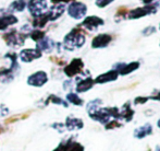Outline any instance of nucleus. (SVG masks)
<instances>
[{
    "label": "nucleus",
    "instance_id": "nucleus-27",
    "mask_svg": "<svg viewBox=\"0 0 160 151\" xmlns=\"http://www.w3.org/2000/svg\"><path fill=\"white\" fill-rule=\"evenodd\" d=\"M45 36H46V33H45V31L42 30H39V29H33L32 32L30 33V35H28V37H31L34 42H39L40 40H42Z\"/></svg>",
    "mask_w": 160,
    "mask_h": 151
},
{
    "label": "nucleus",
    "instance_id": "nucleus-11",
    "mask_svg": "<svg viewBox=\"0 0 160 151\" xmlns=\"http://www.w3.org/2000/svg\"><path fill=\"white\" fill-rule=\"evenodd\" d=\"M56 46H57V43L55 40H51L48 36H45L42 40H40L39 42L36 43L35 48H37L42 54H50L53 51V49H56Z\"/></svg>",
    "mask_w": 160,
    "mask_h": 151
},
{
    "label": "nucleus",
    "instance_id": "nucleus-43",
    "mask_svg": "<svg viewBox=\"0 0 160 151\" xmlns=\"http://www.w3.org/2000/svg\"><path fill=\"white\" fill-rule=\"evenodd\" d=\"M142 1H143L145 4H150V3H152L155 0H142Z\"/></svg>",
    "mask_w": 160,
    "mask_h": 151
},
{
    "label": "nucleus",
    "instance_id": "nucleus-20",
    "mask_svg": "<svg viewBox=\"0 0 160 151\" xmlns=\"http://www.w3.org/2000/svg\"><path fill=\"white\" fill-rule=\"evenodd\" d=\"M28 7V0H14L10 3L8 8V12L15 13V12H23Z\"/></svg>",
    "mask_w": 160,
    "mask_h": 151
},
{
    "label": "nucleus",
    "instance_id": "nucleus-18",
    "mask_svg": "<svg viewBox=\"0 0 160 151\" xmlns=\"http://www.w3.org/2000/svg\"><path fill=\"white\" fill-rule=\"evenodd\" d=\"M118 77H119L118 71L112 69V70L107 71V73H102V75H99L94 81H95V83H98V84H102V83L111 82V81L117 80Z\"/></svg>",
    "mask_w": 160,
    "mask_h": 151
},
{
    "label": "nucleus",
    "instance_id": "nucleus-14",
    "mask_svg": "<svg viewBox=\"0 0 160 151\" xmlns=\"http://www.w3.org/2000/svg\"><path fill=\"white\" fill-rule=\"evenodd\" d=\"M18 22H19V19L13 13H3L0 15V31H6L9 26L15 25Z\"/></svg>",
    "mask_w": 160,
    "mask_h": 151
},
{
    "label": "nucleus",
    "instance_id": "nucleus-25",
    "mask_svg": "<svg viewBox=\"0 0 160 151\" xmlns=\"http://www.w3.org/2000/svg\"><path fill=\"white\" fill-rule=\"evenodd\" d=\"M67 102L75 105V106H82L84 104V101L78 96V94L73 93V92H70V93L67 94Z\"/></svg>",
    "mask_w": 160,
    "mask_h": 151
},
{
    "label": "nucleus",
    "instance_id": "nucleus-10",
    "mask_svg": "<svg viewBox=\"0 0 160 151\" xmlns=\"http://www.w3.org/2000/svg\"><path fill=\"white\" fill-rule=\"evenodd\" d=\"M88 115L93 121H98V123L101 124H107L110 121V118H111L108 107H99L96 111L88 113Z\"/></svg>",
    "mask_w": 160,
    "mask_h": 151
},
{
    "label": "nucleus",
    "instance_id": "nucleus-19",
    "mask_svg": "<svg viewBox=\"0 0 160 151\" xmlns=\"http://www.w3.org/2000/svg\"><path fill=\"white\" fill-rule=\"evenodd\" d=\"M17 73L10 68L1 67L0 68V82L1 83H10L14 80V77Z\"/></svg>",
    "mask_w": 160,
    "mask_h": 151
},
{
    "label": "nucleus",
    "instance_id": "nucleus-36",
    "mask_svg": "<svg viewBox=\"0 0 160 151\" xmlns=\"http://www.w3.org/2000/svg\"><path fill=\"white\" fill-rule=\"evenodd\" d=\"M50 60L52 62H55V64L59 65V66H63V65L65 64V62L62 58H59V57H56V56H51L50 57Z\"/></svg>",
    "mask_w": 160,
    "mask_h": 151
},
{
    "label": "nucleus",
    "instance_id": "nucleus-42",
    "mask_svg": "<svg viewBox=\"0 0 160 151\" xmlns=\"http://www.w3.org/2000/svg\"><path fill=\"white\" fill-rule=\"evenodd\" d=\"M6 127H4V125H3V124H1V123H0V135H1V134H3V132H6Z\"/></svg>",
    "mask_w": 160,
    "mask_h": 151
},
{
    "label": "nucleus",
    "instance_id": "nucleus-22",
    "mask_svg": "<svg viewBox=\"0 0 160 151\" xmlns=\"http://www.w3.org/2000/svg\"><path fill=\"white\" fill-rule=\"evenodd\" d=\"M49 22V19L47 17L46 12L44 14L39 15V17H36L33 18V21H32V28L33 29H39V30H42L45 26L47 25V23Z\"/></svg>",
    "mask_w": 160,
    "mask_h": 151
},
{
    "label": "nucleus",
    "instance_id": "nucleus-40",
    "mask_svg": "<svg viewBox=\"0 0 160 151\" xmlns=\"http://www.w3.org/2000/svg\"><path fill=\"white\" fill-rule=\"evenodd\" d=\"M52 2V4H58V3H71V2L75 1V0H50Z\"/></svg>",
    "mask_w": 160,
    "mask_h": 151
},
{
    "label": "nucleus",
    "instance_id": "nucleus-5",
    "mask_svg": "<svg viewBox=\"0 0 160 151\" xmlns=\"http://www.w3.org/2000/svg\"><path fill=\"white\" fill-rule=\"evenodd\" d=\"M68 14L74 20H81L86 15L87 6L83 2L73 1L68 6Z\"/></svg>",
    "mask_w": 160,
    "mask_h": 151
},
{
    "label": "nucleus",
    "instance_id": "nucleus-1",
    "mask_svg": "<svg viewBox=\"0 0 160 151\" xmlns=\"http://www.w3.org/2000/svg\"><path fill=\"white\" fill-rule=\"evenodd\" d=\"M86 42V37L83 32V29L81 28H74L68 33L63 38L62 48L65 51H73L75 49H78L83 46Z\"/></svg>",
    "mask_w": 160,
    "mask_h": 151
},
{
    "label": "nucleus",
    "instance_id": "nucleus-28",
    "mask_svg": "<svg viewBox=\"0 0 160 151\" xmlns=\"http://www.w3.org/2000/svg\"><path fill=\"white\" fill-rule=\"evenodd\" d=\"M101 104H102V101H101L100 99H95V100L88 102V104L86 105L87 113H91V112L96 111L97 109H99V107H100Z\"/></svg>",
    "mask_w": 160,
    "mask_h": 151
},
{
    "label": "nucleus",
    "instance_id": "nucleus-39",
    "mask_svg": "<svg viewBox=\"0 0 160 151\" xmlns=\"http://www.w3.org/2000/svg\"><path fill=\"white\" fill-rule=\"evenodd\" d=\"M72 85H73V82H72V80H67L63 82V89L65 91H69V90H72Z\"/></svg>",
    "mask_w": 160,
    "mask_h": 151
},
{
    "label": "nucleus",
    "instance_id": "nucleus-34",
    "mask_svg": "<svg viewBox=\"0 0 160 151\" xmlns=\"http://www.w3.org/2000/svg\"><path fill=\"white\" fill-rule=\"evenodd\" d=\"M114 0H96V6L99 8H105V7L109 6L110 3H112Z\"/></svg>",
    "mask_w": 160,
    "mask_h": 151
},
{
    "label": "nucleus",
    "instance_id": "nucleus-24",
    "mask_svg": "<svg viewBox=\"0 0 160 151\" xmlns=\"http://www.w3.org/2000/svg\"><path fill=\"white\" fill-rule=\"evenodd\" d=\"M45 105H48V104H56V105H61L63 107H68L69 106V103L67 101H64L63 99H61L60 96L56 95V94H50L48 98L45 100L44 102Z\"/></svg>",
    "mask_w": 160,
    "mask_h": 151
},
{
    "label": "nucleus",
    "instance_id": "nucleus-12",
    "mask_svg": "<svg viewBox=\"0 0 160 151\" xmlns=\"http://www.w3.org/2000/svg\"><path fill=\"white\" fill-rule=\"evenodd\" d=\"M138 67H139L138 62H130V64L120 62V64H117L116 66L113 67V69L118 71L119 75L125 76V75H128V73H133V71H135L136 69H138Z\"/></svg>",
    "mask_w": 160,
    "mask_h": 151
},
{
    "label": "nucleus",
    "instance_id": "nucleus-29",
    "mask_svg": "<svg viewBox=\"0 0 160 151\" xmlns=\"http://www.w3.org/2000/svg\"><path fill=\"white\" fill-rule=\"evenodd\" d=\"M26 117H28V114L25 113V114H17V115H13V116L9 117L4 121V124L8 125V124H13L15 121H22V119H25Z\"/></svg>",
    "mask_w": 160,
    "mask_h": 151
},
{
    "label": "nucleus",
    "instance_id": "nucleus-2",
    "mask_svg": "<svg viewBox=\"0 0 160 151\" xmlns=\"http://www.w3.org/2000/svg\"><path fill=\"white\" fill-rule=\"evenodd\" d=\"M28 36L22 34L20 31L15 30V29H11L10 31L6 32L2 35V40H4L9 47H21L25 44V40Z\"/></svg>",
    "mask_w": 160,
    "mask_h": 151
},
{
    "label": "nucleus",
    "instance_id": "nucleus-7",
    "mask_svg": "<svg viewBox=\"0 0 160 151\" xmlns=\"http://www.w3.org/2000/svg\"><path fill=\"white\" fill-rule=\"evenodd\" d=\"M48 80H49V77L46 71L38 70L28 77L26 83H28L30 87H33V88H42L48 82Z\"/></svg>",
    "mask_w": 160,
    "mask_h": 151
},
{
    "label": "nucleus",
    "instance_id": "nucleus-41",
    "mask_svg": "<svg viewBox=\"0 0 160 151\" xmlns=\"http://www.w3.org/2000/svg\"><path fill=\"white\" fill-rule=\"evenodd\" d=\"M148 98L152 99V100L160 101V91H159V90H156V91L154 92V94H152V96H148Z\"/></svg>",
    "mask_w": 160,
    "mask_h": 151
},
{
    "label": "nucleus",
    "instance_id": "nucleus-30",
    "mask_svg": "<svg viewBox=\"0 0 160 151\" xmlns=\"http://www.w3.org/2000/svg\"><path fill=\"white\" fill-rule=\"evenodd\" d=\"M121 124L119 123L117 119H114V121H108L107 124H105V128L106 129H108V130H111V129H114V128H119V127H121Z\"/></svg>",
    "mask_w": 160,
    "mask_h": 151
},
{
    "label": "nucleus",
    "instance_id": "nucleus-38",
    "mask_svg": "<svg viewBox=\"0 0 160 151\" xmlns=\"http://www.w3.org/2000/svg\"><path fill=\"white\" fill-rule=\"evenodd\" d=\"M156 32V29L154 28V26H148V28H146L145 30L143 31V34L145 35V36H148V35L152 34V33Z\"/></svg>",
    "mask_w": 160,
    "mask_h": 151
},
{
    "label": "nucleus",
    "instance_id": "nucleus-21",
    "mask_svg": "<svg viewBox=\"0 0 160 151\" xmlns=\"http://www.w3.org/2000/svg\"><path fill=\"white\" fill-rule=\"evenodd\" d=\"M152 132V127L150 124H145V125L141 126V127L136 128L134 132V137L137 139H143L145 137L149 136Z\"/></svg>",
    "mask_w": 160,
    "mask_h": 151
},
{
    "label": "nucleus",
    "instance_id": "nucleus-3",
    "mask_svg": "<svg viewBox=\"0 0 160 151\" xmlns=\"http://www.w3.org/2000/svg\"><path fill=\"white\" fill-rule=\"evenodd\" d=\"M28 10L33 18L39 17L48 10L47 0H28Z\"/></svg>",
    "mask_w": 160,
    "mask_h": 151
},
{
    "label": "nucleus",
    "instance_id": "nucleus-15",
    "mask_svg": "<svg viewBox=\"0 0 160 151\" xmlns=\"http://www.w3.org/2000/svg\"><path fill=\"white\" fill-rule=\"evenodd\" d=\"M95 84V81L93 78L91 77H86V78L83 79H78L76 81V85H75V90L76 93H84L87 92L88 90H91L92 88Z\"/></svg>",
    "mask_w": 160,
    "mask_h": 151
},
{
    "label": "nucleus",
    "instance_id": "nucleus-17",
    "mask_svg": "<svg viewBox=\"0 0 160 151\" xmlns=\"http://www.w3.org/2000/svg\"><path fill=\"white\" fill-rule=\"evenodd\" d=\"M65 129L69 132H75V130H80L84 127V123L81 118L74 116H68L65 118Z\"/></svg>",
    "mask_w": 160,
    "mask_h": 151
},
{
    "label": "nucleus",
    "instance_id": "nucleus-16",
    "mask_svg": "<svg viewBox=\"0 0 160 151\" xmlns=\"http://www.w3.org/2000/svg\"><path fill=\"white\" fill-rule=\"evenodd\" d=\"M112 40V36L110 34H98L95 36L92 40V47L93 48H105L110 44V42Z\"/></svg>",
    "mask_w": 160,
    "mask_h": 151
},
{
    "label": "nucleus",
    "instance_id": "nucleus-46",
    "mask_svg": "<svg viewBox=\"0 0 160 151\" xmlns=\"http://www.w3.org/2000/svg\"><path fill=\"white\" fill-rule=\"evenodd\" d=\"M159 28H160V25H159Z\"/></svg>",
    "mask_w": 160,
    "mask_h": 151
},
{
    "label": "nucleus",
    "instance_id": "nucleus-45",
    "mask_svg": "<svg viewBox=\"0 0 160 151\" xmlns=\"http://www.w3.org/2000/svg\"><path fill=\"white\" fill-rule=\"evenodd\" d=\"M148 151H150V150H148Z\"/></svg>",
    "mask_w": 160,
    "mask_h": 151
},
{
    "label": "nucleus",
    "instance_id": "nucleus-31",
    "mask_svg": "<svg viewBox=\"0 0 160 151\" xmlns=\"http://www.w3.org/2000/svg\"><path fill=\"white\" fill-rule=\"evenodd\" d=\"M127 15H128V10L124 8V7H121V8L118 10V12H117V14H116V20L119 18L118 21H120L121 19H123V18H127Z\"/></svg>",
    "mask_w": 160,
    "mask_h": 151
},
{
    "label": "nucleus",
    "instance_id": "nucleus-35",
    "mask_svg": "<svg viewBox=\"0 0 160 151\" xmlns=\"http://www.w3.org/2000/svg\"><path fill=\"white\" fill-rule=\"evenodd\" d=\"M51 127L57 130L58 132H60V134L65 130V126H64V124H62V123H53L52 125H51Z\"/></svg>",
    "mask_w": 160,
    "mask_h": 151
},
{
    "label": "nucleus",
    "instance_id": "nucleus-4",
    "mask_svg": "<svg viewBox=\"0 0 160 151\" xmlns=\"http://www.w3.org/2000/svg\"><path fill=\"white\" fill-rule=\"evenodd\" d=\"M158 4H159L158 2L155 4H152V3L145 4V6L141 7V8H136V9H134V10H131L130 12L128 13L127 17L131 20H135V19L146 17V15H149V14H152V13H156Z\"/></svg>",
    "mask_w": 160,
    "mask_h": 151
},
{
    "label": "nucleus",
    "instance_id": "nucleus-8",
    "mask_svg": "<svg viewBox=\"0 0 160 151\" xmlns=\"http://www.w3.org/2000/svg\"><path fill=\"white\" fill-rule=\"evenodd\" d=\"M42 54L37 48H24L20 51L18 57L20 58V60L22 62L30 64V62H34V60H37L39 58H42Z\"/></svg>",
    "mask_w": 160,
    "mask_h": 151
},
{
    "label": "nucleus",
    "instance_id": "nucleus-23",
    "mask_svg": "<svg viewBox=\"0 0 160 151\" xmlns=\"http://www.w3.org/2000/svg\"><path fill=\"white\" fill-rule=\"evenodd\" d=\"M134 117V111L131 107L130 103H125L120 111V118L124 119L125 121H131Z\"/></svg>",
    "mask_w": 160,
    "mask_h": 151
},
{
    "label": "nucleus",
    "instance_id": "nucleus-33",
    "mask_svg": "<svg viewBox=\"0 0 160 151\" xmlns=\"http://www.w3.org/2000/svg\"><path fill=\"white\" fill-rule=\"evenodd\" d=\"M10 114V110L7 105L0 104V118H4Z\"/></svg>",
    "mask_w": 160,
    "mask_h": 151
},
{
    "label": "nucleus",
    "instance_id": "nucleus-13",
    "mask_svg": "<svg viewBox=\"0 0 160 151\" xmlns=\"http://www.w3.org/2000/svg\"><path fill=\"white\" fill-rule=\"evenodd\" d=\"M65 11V4L63 3H58L53 4L51 8H48V10L46 11V14L49 19V22H52L58 20Z\"/></svg>",
    "mask_w": 160,
    "mask_h": 151
},
{
    "label": "nucleus",
    "instance_id": "nucleus-9",
    "mask_svg": "<svg viewBox=\"0 0 160 151\" xmlns=\"http://www.w3.org/2000/svg\"><path fill=\"white\" fill-rule=\"evenodd\" d=\"M103 20L101 18L97 17V15H91V17H86L83 22L81 23V28L85 29L87 31H96L99 26L103 25Z\"/></svg>",
    "mask_w": 160,
    "mask_h": 151
},
{
    "label": "nucleus",
    "instance_id": "nucleus-44",
    "mask_svg": "<svg viewBox=\"0 0 160 151\" xmlns=\"http://www.w3.org/2000/svg\"><path fill=\"white\" fill-rule=\"evenodd\" d=\"M157 125H158V127L160 128V119H159V121H158V123H157Z\"/></svg>",
    "mask_w": 160,
    "mask_h": 151
},
{
    "label": "nucleus",
    "instance_id": "nucleus-37",
    "mask_svg": "<svg viewBox=\"0 0 160 151\" xmlns=\"http://www.w3.org/2000/svg\"><path fill=\"white\" fill-rule=\"evenodd\" d=\"M149 100V98H145V96H138L134 100V103L137 105H141V104H145L147 101Z\"/></svg>",
    "mask_w": 160,
    "mask_h": 151
},
{
    "label": "nucleus",
    "instance_id": "nucleus-32",
    "mask_svg": "<svg viewBox=\"0 0 160 151\" xmlns=\"http://www.w3.org/2000/svg\"><path fill=\"white\" fill-rule=\"evenodd\" d=\"M69 151H84V147L80 143H78V141H73L71 143V146H70Z\"/></svg>",
    "mask_w": 160,
    "mask_h": 151
},
{
    "label": "nucleus",
    "instance_id": "nucleus-26",
    "mask_svg": "<svg viewBox=\"0 0 160 151\" xmlns=\"http://www.w3.org/2000/svg\"><path fill=\"white\" fill-rule=\"evenodd\" d=\"M73 141H74L73 137H69V138L62 140L52 151H69L70 146H71V143H73Z\"/></svg>",
    "mask_w": 160,
    "mask_h": 151
},
{
    "label": "nucleus",
    "instance_id": "nucleus-6",
    "mask_svg": "<svg viewBox=\"0 0 160 151\" xmlns=\"http://www.w3.org/2000/svg\"><path fill=\"white\" fill-rule=\"evenodd\" d=\"M84 70V62L81 58H74L71 60V62L67 65L63 69L64 75L68 78H74V77L81 75Z\"/></svg>",
    "mask_w": 160,
    "mask_h": 151
}]
</instances>
